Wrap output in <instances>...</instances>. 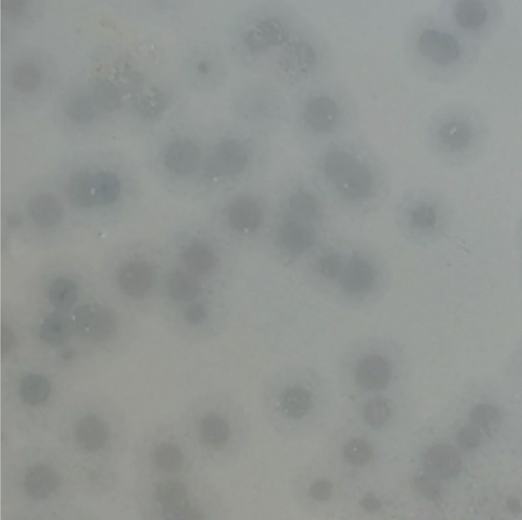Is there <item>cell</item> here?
Here are the masks:
<instances>
[{"label": "cell", "instance_id": "cell-1", "mask_svg": "<svg viewBox=\"0 0 522 520\" xmlns=\"http://www.w3.org/2000/svg\"><path fill=\"white\" fill-rule=\"evenodd\" d=\"M303 31L291 8L278 3L256 4L232 19L228 45L241 65L272 77L285 65Z\"/></svg>", "mask_w": 522, "mask_h": 520}, {"label": "cell", "instance_id": "cell-2", "mask_svg": "<svg viewBox=\"0 0 522 520\" xmlns=\"http://www.w3.org/2000/svg\"><path fill=\"white\" fill-rule=\"evenodd\" d=\"M481 49L436 13L416 16L406 38L407 56L414 72L427 82L444 86L468 76L479 62Z\"/></svg>", "mask_w": 522, "mask_h": 520}, {"label": "cell", "instance_id": "cell-3", "mask_svg": "<svg viewBox=\"0 0 522 520\" xmlns=\"http://www.w3.org/2000/svg\"><path fill=\"white\" fill-rule=\"evenodd\" d=\"M319 170L326 195L348 205L383 201L389 195L388 169L371 147L345 137L326 144Z\"/></svg>", "mask_w": 522, "mask_h": 520}, {"label": "cell", "instance_id": "cell-4", "mask_svg": "<svg viewBox=\"0 0 522 520\" xmlns=\"http://www.w3.org/2000/svg\"><path fill=\"white\" fill-rule=\"evenodd\" d=\"M489 138L484 113L473 103L450 101L436 109L426 127L427 147L440 163L451 168L474 164L483 155Z\"/></svg>", "mask_w": 522, "mask_h": 520}, {"label": "cell", "instance_id": "cell-5", "mask_svg": "<svg viewBox=\"0 0 522 520\" xmlns=\"http://www.w3.org/2000/svg\"><path fill=\"white\" fill-rule=\"evenodd\" d=\"M435 13L481 48L497 36L505 20V7L501 0H442Z\"/></svg>", "mask_w": 522, "mask_h": 520}, {"label": "cell", "instance_id": "cell-6", "mask_svg": "<svg viewBox=\"0 0 522 520\" xmlns=\"http://www.w3.org/2000/svg\"><path fill=\"white\" fill-rule=\"evenodd\" d=\"M398 210L412 228L426 237L438 233L452 213L451 203L443 193L422 187L404 192Z\"/></svg>", "mask_w": 522, "mask_h": 520}, {"label": "cell", "instance_id": "cell-7", "mask_svg": "<svg viewBox=\"0 0 522 520\" xmlns=\"http://www.w3.org/2000/svg\"><path fill=\"white\" fill-rule=\"evenodd\" d=\"M306 95L302 114L308 127L326 144L344 138L353 122L350 113L329 96L314 92Z\"/></svg>", "mask_w": 522, "mask_h": 520}, {"label": "cell", "instance_id": "cell-8", "mask_svg": "<svg viewBox=\"0 0 522 520\" xmlns=\"http://www.w3.org/2000/svg\"><path fill=\"white\" fill-rule=\"evenodd\" d=\"M186 66L190 83L202 91L217 89L227 76V63L223 55L209 45L201 46L191 51Z\"/></svg>", "mask_w": 522, "mask_h": 520}, {"label": "cell", "instance_id": "cell-9", "mask_svg": "<svg viewBox=\"0 0 522 520\" xmlns=\"http://www.w3.org/2000/svg\"><path fill=\"white\" fill-rule=\"evenodd\" d=\"M75 330L91 341H106L114 332L115 323L111 314L95 304L79 306L74 311Z\"/></svg>", "mask_w": 522, "mask_h": 520}, {"label": "cell", "instance_id": "cell-10", "mask_svg": "<svg viewBox=\"0 0 522 520\" xmlns=\"http://www.w3.org/2000/svg\"><path fill=\"white\" fill-rule=\"evenodd\" d=\"M155 497L162 507V514L165 519L202 518L200 513L190 508L186 487L179 481L161 482L156 487Z\"/></svg>", "mask_w": 522, "mask_h": 520}, {"label": "cell", "instance_id": "cell-11", "mask_svg": "<svg viewBox=\"0 0 522 520\" xmlns=\"http://www.w3.org/2000/svg\"><path fill=\"white\" fill-rule=\"evenodd\" d=\"M355 384L363 391L377 392L387 388L392 380L391 363L379 354H367L358 359L354 368Z\"/></svg>", "mask_w": 522, "mask_h": 520}, {"label": "cell", "instance_id": "cell-12", "mask_svg": "<svg viewBox=\"0 0 522 520\" xmlns=\"http://www.w3.org/2000/svg\"><path fill=\"white\" fill-rule=\"evenodd\" d=\"M247 161L242 145L234 140H226L215 148L205 164L204 172L212 177L232 176L241 172Z\"/></svg>", "mask_w": 522, "mask_h": 520}, {"label": "cell", "instance_id": "cell-13", "mask_svg": "<svg viewBox=\"0 0 522 520\" xmlns=\"http://www.w3.org/2000/svg\"><path fill=\"white\" fill-rule=\"evenodd\" d=\"M423 463L427 474L440 481L456 477L462 466L457 450L453 446L443 444L430 447L424 455Z\"/></svg>", "mask_w": 522, "mask_h": 520}, {"label": "cell", "instance_id": "cell-14", "mask_svg": "<svg viewBox=\"0 0 522 520\" xmlns=\"http://www.w3.org/2000/svg\"><path fill=\"white\" fill-rule=\"evenodd\" d=\"M375 278L374 269L368 261L360 255L354 254L345 263L337 280L345 293L358 295L371 289Z\"/></svg>", "mask_w": 522, "mask_h": 520}, {"label": "cell", "instance_id": "cell-15", "mask_svg": "<svg viewBox=\"0 0 522 520\" xmlns=\"http://www.w3.org/2000/svg\"><path fill=\"white\" fill-rule=\"evenodd\" d=\"M201 153L193 142L181 140L172 142L167 146L164 156V164L171 172L186 176L193 173L198 168Z\"/></svg>", "mask_w": 522, "mask_h": 520}, {"label": "cell", "instance_id": "cell-16", "mask_svg": "<svg viewBox=\"0 0 522 520\" xmlns=\"http://www.w3.org/2000/svg\"><path fill=\"white\" fill-rule=\"evenodd\" d=\"M61 483L60 476L54 469L44 463H38L27 470L23 485L29 497L44 500L58 489Z\"/></svg>", "mask_w": 522, "mask_h": 520}, {"label": "cell", "instance_id": "cell-17", "mask_svg": "<svg viewBox=\"0 0 522 520\" xmlns=\"http://www.w3.org/2000/svg\"><path fill=\"white\" fill-rule=\"evenodd\" d=\"M154 276L151 268L142 262L124 265L119 273L118 282L122 291L132 297H140L151 289Z\"/></svg>", "mask_w": 522, "mask_h": 520}, {"label": "cell", "instance_id": "cell-18", "mask_svg": "<svg viewBox=\"0 0 522 520\" xmlns=\"http://www.w3.org/2000/svg\"><path fill=\"white\" fill-rule=\"evenodd\" d=\"M108 438L105 423L95 414L89 413L79 421L74 431V438L79 446L88 452L102 449Z\"/></svg>", "mask_w": 522, "mask_h": 520}, {"label": "cell", "instance_id": "cell-19", "mask_svg": "<svg viewBox=\"0 0 522 520\" xmlns=\"http://www.w3.org/2000/svg\"><path fill=\"white\" fill-rule=\"evenodd\" d=\"M278 238L281 246L292 253H300L315 243L316 233L310 223L289 219L279 228Z\"/></svg>", "mask_w": 522, "mask_h": 520}, {"label": "cell", "instance_id": "cell-20", "mask_svg": "<svg viewBox=\"0 0 522 520\" xmlns=\"http://www.w3.org/2000/svg\"><path fill=\"white\" fill-rule=\"evenodd\" d=\"M28 212L34 222L43 227L57 224L63 215L62 205L59 199L49 193L33 195L28 200Z\"/></svg>", "mask_w": 522, "mask_h": 520}, {"label": "cell", "instance_id": "cell-21", "mask_svg": "<svg viewBox=\"0 0 522 520\" xmlns=\"http://www.w3.org/2000/svg\"><path fill=\"white\" fill-rule=\"evenodd\" d=\"M75 325L74 320L66 310H58L48 315L39 330L40 338L53 346L66 343L72 336Z\"/></svg>", "mask_w": 522, "mask_h": 520}, {"label": "cell", "instance_id": "cell-22", "mask_svg": "<svg viewBox=\"0 0 522 520\" xmlns=\"http://www.w3.org/2000/svg\"><path fill=\"white\" fill-rule=\"evenodd\" d=\"M263 213L258 203L249 197H241L230 205L228 220L231 226L239 231H251L258 227Z\"/></svg>", "mask_w": 522, "mask_h": 520}, {"label": "cell", "instance_id": "cell-23", "mask_svg": "<svg viewBox=\"0 0 522 520\" xmlns=\"http://www.w3.org/2000/svg\"><path fill=\"white\" fill-rule=\"evenodd\" d=\"M93 175L94 173L82 170L70 177L67 184V194L68 200L74 206L86 209L95 205Z\"/></svg>", "mask_w": 522, "mask_h": 520}, {"label": "cell", "instance_id": "cell-24", "mask_svg": "<svg viewBox=\"0 0 522 520\" xmlns=\"http://www.w3.org/2000/svg\"><path fill=\"white\" fill-rule=\"evenodd\" d=\"M290 219L311 223L321 215V204L312 193L301 190L293 194L288 201Z\"/></svg>", "mask_w": 522, "mask_h": 520}, {"label": "cell", "instance_id": "cell-25", "mask_svg": "<svg viewBox=\"0 0 522 520\" xmlns=\"http://www.w3.org/2000/svg\"><path fill=\"white\" fill-rule=\"evenodd\" d=\"M93 196L95 204L106 206L115 202L121 191L118 177L109 171H100L94 173Z\"/></svg>", "mask_w": 522, "mask_h": 520}, {"label": "cell", "instance_id": "cell-26", "mask_svg": "<svg viewBox=\"0 0 522 520\" xmlns=\"http://www.w3.org/2000/svg\"><path fill=\"white\" fill-rule=\"evenodd\" d=\"M312 404L311 395L300 387H292L282 395L280 405L283 413L292 419H299L309 411Z\"/></svg>", "mask_w": 522, "mask_h": 520}, {"label": "cell", "instance_id": "cell-27", "mask_svg": "<svg viewBox=\"0 0 522 520\" xmlns=\"http://www.w3.org/2000/svg\"><path fill=\"white\" fill-rule=\"evenodd\" d=\"M48 379L40 374H31L24 377L20 382L19 393L22 401L36 406L44 403L50 393Z\"/></svg>", "mask_w": 522, "mask_h": 520}, {"label": "cell", "instance_id": "cell-28", "mask_svg": "<svg viewBox=\"0 0 522 520\" xmlns=\"http://www.w3.org/2000/svg\"><path fill=\"white\" fill-rule=\"evenodd\" d=\"M200 287L197 279L191 272L179 271L169 279L168 290L170 297L180 302L194 299L198 295Z\"/></svg>", "mask_w": 522, "mask_h": 520}, {"label": "cell", "instance_id": "cell-29", "mask_svg": "<svg viewBox=\"0 0 522 520\" xmlns=\"http://www.w3.org/2000/svg\"><path fill=\"white\" fill-rule=\"evenodd\" d=\"M182 261L192 273L200 274L208 272L213 267L214 257L205 244L195 242L185 249L182 254Z\"/></svg>", "mask_w": 522, "mask_h": 520}, {"label": "cell", "instance_id": "cell-30", "mask_svg": "<svg viewBox=\"0 0 522 520\" xmlns=\"http://www.w3.org/2000/svg\"><path fill=\"white\" fill-rule=\"evenodd\" d=\"M48 297L50 304L57 309L66 311L76 300V286L68 278H57L49 287Z\"/></svg>", "mask_w": 522, "mask_h": 520}, {"label": "cell", "instance_id": "cell-31", "mask_svg": "<svg viewBox=\"0 0 522 520\" xmlns=\"http://www.w3.org/2000/svg\"><path fill=\"white\" fill-rule=\"evenodd\" d=\"M200 432L205 443L218 446L227 440L229 429L227 424L221 417L214 412H210L202 420Z\"/></svg>", "mask_w": 522, "mask_h": 520}, {"label": "cell", "instance_id": "cell-32", "mask_svg": "<svg viewBox=\"0 0 522 520\" xmlns=\"http://www.w3.org/2000/svg\"><path fill=\"white\" fill-rule=\"evenodd\" d=\"M154 459L156 465L165 472L179 471L183 465V455L179 448L172 443H164L156 449Z\"/></svg>", "mask_w": 522, "mask_h": 520}, {"label": "cell", "instance_id": "cell-33", "mask_svg": "<svg viewBox=\"0 0 522 520\" xmlns=\"http://www.w3.org/2000/svg\"><path fill=\"white\" fill-rule=\"evenodd\" d=\"M41 75L38 69L32 63L22 62L14 67L12 81L14 86L21 92H30L39 84Z\"/></svg>", "mask_w": 522, "mask_h": 520}, {"label": "cell", "instance_id": "cell-34", "mask_svg": "<svg viewBox=\"0 0 522 520\" xmlns=\"http://www.w3.org/2000/svg\"><path fill=\"white\" fill-rule=\"evenodd\" d=\"M98 108L93 98L86 95L75 96L71 100L68 112L70 117L79 124L91 122L95 118Z\"/></svg>", "mask_w": 522, "mask_h": 520}, {"label": "cell", "instance_id": "cell-35", "mask_svg": "<svg viewBox=\"0 0 522 520\" xmlns=\"http://www.w3.org/2000/svg\"><path fill=\"white\" fill-rule=\"evenodd\" d=\"M391 409L388 401L381 397H376L368 400L363 409L366 422L374 427L383 426L388 420Z\"/></svg>", "mask_w": 522, "mask_h": 520}, {"label": "cell", "instance_id": "cell-36", "mask_svg": "<svg viewBox=\"0 0 522 520\" xmlns=\"http://www.w3.org/2000/svg\"><path fill=\"white\" fill-rule=\"evenodd\" d=\"M93 99L98 109L110 111L116 109L119 97L115 85L109 80L98 81L94 87Z\"/></svg>", "mask_w": 522, "mask_h": 520}, {"label": "cell", "instance_id": "cell-37", "mask_svg": "<svg viewBox=\"0 0 522 520\" xmlns=\"http://www.w3.org/2000/svg\"><path fill=\"white\" fill-rule=\"evenodd\" d=\"M471 425L482 429H492L501 422L499 410L490 404H480L472 410L469 416Z\"/></svg>", "mask_w": 522, "mask_h": 520}, {"label": "cell", "instance_id": "cell-38", "mask_svg": "<svg viewBox=\"0 0 522 520\" xmlns=\"http://www.w3.org/2000/svg\"><path fill=\"white\" fill-rule=\"evenodd\" d=\"M343 455L350 464L361 466L368 463L372 457V450L365 440L355 438L348 441L343 447Z\"/></svg>", "mask_w": 522, "mask_h": 520}, {"label": "cell", "instance_id": "cell-39", "mask_svg": "<svg viewBox=\"0 0 522 520\" xmlns=\"http://www.w3.org/2000/svg\"><path fill=\"white\" fill-rule=\"evenodd\" d=\"M147 92L136 98L134 104L136 109L144 116H153L162 111L166 99L158 92Z\"/></svg>", "mask_w": 522, "mask_h": 520}, {"label": "cell", "instance_id": "cell-40", "mask_svg": "<svg viewBox=\"0 0 522 520\" xmlns=\"http://www.w3.org/2000/svg\"><path fill=\"white\" fill-rule=\"evenodd\" d=\"M344 257L338 252L326 254L318 262V271L322 275L332 280H337L345 265Z\"/></svg>", "mask_w": 522, "mask_h": 520}, {"label": "cell", "instance_id": "cell-41", "mask_svg": "<svg viewBox=\"0 0 522 520\" xmlns=\"http://www.w3.org/2000/svg\"><path fill=\"white\" fill-rule=\"evenodd\" d=\"M414 485L419 493L428 499L435 500L440 496L442 486L440 480L427 474L415 477Z\"/></svg>", "mask_w": 522, "mask_h": 520}, {"label": "cell", "instance_id": "cell-42", "mask_svg": "<svg viewBox=\"0 0 522 520\" xmlns=\"http://www.w3.org/2000/svg\"><path fill=\"white\" fill-rule=\"evenodd\" d=\"M480 429L470 425L461 428L457 435L459 446L463 450H472L477 448L481 441Z\"/></svg>", "mask_w": 522, "mask_h": 520}, {"label": "cell", "instance_id": "cell-43", "mask_svg": "<svg viewBox=\"0 0 522 520\" xmlns=\"http://www.w3.org/2000/svg\"><path fill=\"white\" fill-rule=\"evenodd\" d=\"M206 315L205 308L202 304L196 303L188 307L184 315V319L189 325L196 326L203 321Z\"/></svg>", "mask_w": 522, "mask_h": 520}, {"label": "cell", "instance_id": "cell-44", "mask_svg": "<svg viewBox=\"0 0 522 520\" xmlns=\"http://www.w3.org/2000/svg\"><path fill=\"white\" fill-rule=\"evenodd\" d=\"M1 356L5 357L11 351L16 344V339L12 330L6 325L1 328Z\"/></svg>", "mask_w": 522, "mask_h": 520}, {"label": "cell", "instance_id": "cell-45", "mask_svg": "<svg viewBox=\"0 0 522 520\" xmlns=\"http://www.w3.org/2000/svg\"><path fill=\"white\" fill-rule=\"evenodd\" d=\"M331 484L325 480H319L314 482L309 488L310 495L318 501L329 499L331 495Z\"/></svg>", "mask_w": 522, "mask_h": 520}, {"label": "cell", "instance_id": "cell-46", "mask_svg": "<svg viewBox=\"0 0 522 520\" xmlns=\"http://www.w3.org/2000/svg\"><path fill=\"white\" fill-rule=\"evenodd\" d=\"M26 0H1L2 10L11 15H17L22 12L27 5Z\"/></svg>", "mask_w": 522, "mask_h": 520}, {"label": "cell", "instance_id": "cell-47", "mask_svg": "<svg viewBox=\"0 0 522 520\" xmlns=\"http://www.w3.org/2000/svg\"><path fill=\"white\" fill-rule=\"evenodd\" d=\"M360 505L366 511L373 512L380 508L381 503L373 492H369L361 500Z\"/></svg>", "mask_w": 522, "mask_h": 520}, {"label": "cell", "instance_id": "cell-48", "mask_svg": "<svg viewBox=\"0 0 522 520\" xmlns=\"http://www.w3.org/2000/svg\"><path fill=\"white\" fill-rule=\"evenodd\" d=\"M506 506L509 511L515 515L521 513V507L520 501L512 497H508L506 500Z\"/></svg>", "mask_w": 522, "mask_h": 520}, {"label": "cell", "instance_id": "cell-49", "mask_svg": "<svg viewBox=\"0 0 522 520\" xmlns=\"http://www.w3.org/2000/svg\"><path fill=\"white\" fill-rule=\"evenodd\" d=\"M23 221L22 215L15 212L10 214L8 217L7 224L10 227L16 228L20 226L22 224Z\"/></svg>", "mask_w": 522, "mask_h": 520}]
</instances>
